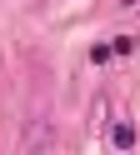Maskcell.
I'll return each mask as SVG.
<instances>
[{
  "instance_id": "obj_1",
  "label": "cell",
  "mask_w": 140,
  "mask_h": 155,
  "mask_svg": "<svg viewBox=\"0 0 140 155\" xmlns=\"http://www.w3.org/2000/svg\"><path fill=\"white\" fill-rule=\"evenodd\" d=\"M115 145H120V150H130V145H135V130H130V125H115Z\"/></svg>"
}]
</instances>
